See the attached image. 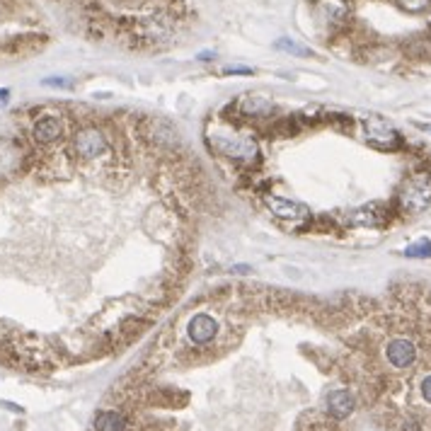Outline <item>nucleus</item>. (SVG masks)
<instances>
[{"mask_svg":"<svg viewBox=\"0 0 431 431\" xmlns=\"http://www.w3.org/2000/svg\"><path fill=\"white\" fill-rule=\"evenodd\" d=\"M429 204H431V175L429 172H417L400 189V206L407 214H419Z\"/></svg>","mask_w":431,"mask_h":431,"instance_id":"f257e3e1","label":"nucleus"},{"mask_svg":"<svg viewBox=\"0 0 431 431\" xmlns=\"http://www.w3.org/2000/svg\"><path fill=\"white\" fill-rule=\"evenodd\" d=\"M385 359L398 371H407L417 363V344L407 337H393L385 344Z\"/></svg>","mask_w":431,"mask_h":431,"instance_id":"f03ea898","label":"nucleus"},{"mask_svg":"<svg viewBox=\"0 0 431 431\" xmlns=\"http://www.w3.org/2000/svg\"><path fill=\"white\" fill-rule=\"evenodd\" d=\"M363 131H366V139L371 143H376L378 148H398L400 146V134L393 129L388 119L373 114L368 119H363Z\"/></svg>","mask_w":431,"mask_h":431,"instance_id":"7ed1b4c3","label":"nucleus"},{"mask_svg":"<svg viewBox=\"0 0 431 431\" xmlns=\"http://www.w3.org/2000/svg\"><path fill=\"white\" fill-rule=\"evenodd\" d=\"M75 150H78V155H83V158H88V160L100 158V155L107 150V139H104L100 131L85 129L75 136Z\"/></svg>","mask_w":431,"mask_h":431,"instance_id":"20e7f679","label":"nucleus"},{"mask_svg":"<svg viewBox=\"0 0 431 431\" xmlns=\"http://www.w3.org/2000/svg\"><path fill=\"white\" fill-rule=\"evenodd\" d=\"M187 332H189V339L194 344H209L218 332V322L211 315H206V313H199L187 324Z\"/></svg>","mask_w":431,"mask_h":431,"instance_id":"39448f33","label":"nucleus"},{"mask_svg":"<svg viewBox=\"0 0 431 431\" xmlns=\"http://www.w3.org/2000/svg\"><path fill=\"white\" fill-rule=\"evenodd\" d=\"M267 206L272 209L274 216L286 218V221H293V218H308L311 216V209L298 201L283 199V196H267Z\"/></svg>","mask_w":431,"mask_h":431,"instance_id":"423d86ee","label":"nucleus"},{"mask_svg":"<svg viewBox=\"0 0 431 431\" xmlns=\"http://www.w3.org/2000/svg\"><path fill=\"white\" fill-rule=\"evenodd\" d=\"M61 134H63V124H61V119L58 116H54V114L42 116V119H39L37 124H34V129H32L34 141H37V143H44V146L58 141Z\"/></svg>","mask_w":431,"mask_h":431,"instance_id":"0eeeda50","label":"nucleus"},{"mask_svg":"<svg viewBox=\"0 0 431 431\" xmlns=\"http://www.w3.org/2000/svg\"><path fill=\"white\" fill-rule=\"evenodd\" d=\"M354 405H356L354 395L344 388L332 390V393L327 395V412L332 414L334 419H347L349 414L354 412Z\"/></svg>","mask_w":431,"mask_h":431,"instance_id":"6e6552de","label":"nucleus"},{"mask_svg":"<svg viewBox=\"0 0 431 431\" xmlns=\"http://www.w3.org/2000/svg\"><path fill=\"white\" fill-rule=\"evenodd\" d=\"M95 429L97 431H124L126 429V417L116 409H102L95 417Z\"/></svg>","mask_w":431,"mask_h":431,"instance_id":"1a4fd4ad","label":"nucleus"},{"mask_svg":"<svg viewBox=\"0 0 431 431\" xmlns=\"http://www.w3.org/2000/svg\"><path fill=\"white\" fill-rule=\"evenodd\" d=\"M395 3H398L400 8L405 10V13H409V15H422V13H427V10H429L431 0H395Z\"/></svg>","mask_w":431,"mask_h":431,"instance_id":"9d476101","label":"nucleus"},{"mask_svg":"<svg viewBox=\"0 0 431 431\" xmlns=\"http://www.w3.org/2000/svg\"><path fill=\"white\" fill-rule=\"evenodd\" d=\"M405 255L407 257H431V240L422 237V240H417L414 245H409L407 250H405Z\"/></svg>","mask_w":431,"mask_h":431,"instance_id":"9b49d317","label":"nucleus"},{"mask_svg":"<svg viewBox=\"0 0 431 431\" xmlns=\"http://www.w3.org/2000/svg\"><path fill=\"white\" fill-rule=\"evenodd\" d=\"M242 107H245V111H250V114H265V111L272 109V104L265 97H247Z\"/></svg>","mask_w":431,"mask_h":431,"instance_id":"f8f14e48","label":"nucleus"},{"mask_svg":"<svg viewBox=\"0 0 431 431\" xmlns=\"http://www.w3.org/2000/svg\"><path fill=\"white\" fill-rule=\"evenodd\" d=\"M276 49H281V52H288V54H296V56H311V49L301 47V44H296V42H288V39H279Z\"/></svg>","mask_w":431,"mask_h":431,"instance_id":"ddd939ff","label":"nucleus"},{"mask_svg":"<svg viewBox=\"0 0 431 431\" xmlns=\"http://www.w3.org/2000/svg\"><path fill=\"white\" fill-rule=\"evenodd\" d=\"M419 393H422V400L427 405H431V373L422 378V385H419Z\"/></svg>","mask_w":431,"mask_h":431,"instance_id":"4468645a","label":"nucleus"},{"mask_svg":"<svg viewBox=\"0 0 431 431\" xmlns=\"http://www.w3.org/2000/svg\"><path fill=\"white\" fill-rule=\"evenodd\" d=\"M228 75H250L252 68H226Z\"/></svg>","mask_w":431,"mask_h":431,"instance_id":"2eb2a0df","label":"nucleus"},{"mask_svg":"<svg viewBox=\"0 0 431 431\" xmlns=\"http://www.w3.org/2000/svg\"><path fill=\"white\" fill-rule=\"evenodd\" d=\"M10 100V90H0V107H5Z\"/></svg>","mask_w":431,"mask_h":431,"instance_id":"dca6fc26","label":"nucleus"}]
</instances>
